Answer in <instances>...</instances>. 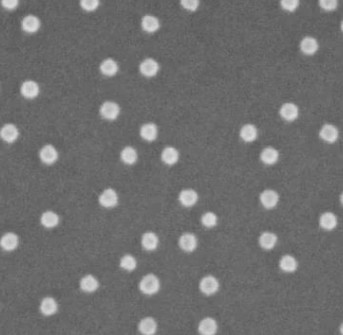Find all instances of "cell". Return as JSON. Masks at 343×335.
I'll use <instances>...</instances> for the list:
<instances>
[{"label":"cell","mask_w":343,"mask_h":335,"mask_svg":"<svg viewBox=\"0 0 343 335\" xmlns=\"http://www.w3.org/2000/svg\"><path fill=\"white\" fill-rule=\"evenodd\" d=\"M139 288L143 294L152 296L154 294H157L160 291L161 281L157 275L153 273H149L141 279L139 283Z\"/></svg>","instance_id":"obj_1"},{"label":"cell","mask_w":343,"mask_h":335,"mask_svg":"<svg viewBox=\"0 0 343 335\" xmlns=\"http://www.w3.org/2000/svg\"><path fill=\"white\" fill-rule=\"evenodd\" d=\"M99 115L106 121H116L121 115V107L118 103L113 100H107L104 102L99 107Z\"/></svg>","instance_id":"obj_2"},{"label":"cell","mask_w":343,"mask_h":335,"mask_svg":"<svg viewBox=\"0 0 343 335\" xmlns=\"http://www.w3.org/2000/svg\"><path fill=\"white\" fill-rule=\"evenodd\" d=\"M119 194L113 188H107L98 196V203L106 209H113L119 204Z\"/></svg>","instance_id":"obj_3"},{"label":"cell","mask_w":343,"mask_h":335,"mask_svg":"<svg viewBox=\"0 0 343 335\" xmlns=\"http://www.w3.org/2000/svg\"><path fill=\"white\" fill-rule=\"evenodd\" d=\"M160 63L153 57L145 58L139 66V71L141 75L147 79L155 78L160 72Z\"/></svg>","instance_id":"obj_4"},{"label":"cell","mask_w":343,"mask_h":335,"mask_svg":"<svg viewBox=\"0 0 343 335\" xmlns=\"http://www.w3.org/2000/svg\"><path fill=\"white\" fill-rule=\"evenodd\" d=\"M259 200H260L261 205L265 209L271 210V209H274V208L277 207L279 201H280V196L275 190L266 189L260 194Z\"/></svg>","instance_id":"obj_5"},{"label":"cell","mask_w":343,"mask_h":335,"mask_svg":"<svg viewBox=\"0 0 343 335\" xmlns=\"http://www.w3.org/2000/svg\"><path fill=\"white\" fill-rule=\"evenodd\" d=\"M200 291L207 296H211L216 294L220 289L219 280L213 275H207L201 279L199 284Z\"/></svg>","instance_id":"obj_6"},{"label":"cell","mask_w":343,"mask_h":335,"mask_svg":"<svg viewBox=\"0 0 343 335\" xmlns=\"http://www.w3.org/2000/svg\"><path fill=\"white\" fill-rule=\"evenodd\" d=\"M179 246L184 252L192 253L198 247V238L191 232L183 233L179 238Z\"/></svg>","instance_id":"obj_7"},{"label":"cell","mask_w":343,"mask_h":335,"mask_svg":"<svg viewBox=\"0 0 343 335\" xmlns=\"http://www.w3.org/2000/svg\"><path fill=\"white\" fill-rule=\"evenodd\" d=\"M319 137L327 144H334L339 138V130L332 124H325L319 130Z\"/></svg>","instance_id":"obj_8"},{"label":"cell","mask_w":343,"mask_h":335,"mask_svg":"<svg viewBox=\"0 0 343 335\" xmlns=\"http://www.w3.org/2000/svg\"><path fill=\"white\" fill-rule=\"evenodd\" d=\"M178 200L183 207L192 208L198 203L199 195L193 189H184L180 192Z\"/></svg>","instance_id":"obj_9"},{"label":"cell","mask_w":343,"mask_h":335,"mask_svg":"<svg viewBox=\"0 0 343 335\" xmlns=\"http://www.w3.org/2000/svg\"><path fill=\"white\" fill-rule=\"evenodd\" d=\"M19 137V130L13 124H5L0 128V139L7 144H13Z\"/></svg>","instance_id":"obj_10"},{"label":"cell","mask_w":343,"mask_h":335,"mask_svg":"<svg viewBox=\"0 0 343 335\" xmlns=\"http://www.w3.org/2000/svg\"><path fill=\"white\" fill-rule=\"evenodd\" d=\"M198 331L201 335H216L218 332V323L212 317H205L199 322Z\"/></svg>","instance_id":"obj_11"},{"label":"cell","mask_w":343,"mask_h":335,"mask_svg":"<svg viewBox=\"0 0 343 335\" xmlns=\"http://www.w3.org/2000/svg\"><path fill=\"white\" fill-rule=\"evenodd\" d=\"M40 159L45 165H53L58 160V152L54 146L47 144L41 149Z\"/></svg>","instance_id":"obj_12"},{"label":"cell","mask_w":343,"mask_h":335,"mask_svg":"<svg viewBox=\"0 0 343 335\" xmlns=\"http://www.w3.org/2000/svg\"><path fill=\"white\" fill-rule=\"evenodd\" d=\"M120 70L119 63L114 58H106L99 64V72L102 76L107 78L115 77Z\"/></svg>","instance_id":"obj_13"},{"label":"cell","mask_w":343,"mask_h":335,"mask_svg":"<svg viewBox=\"0 0 343 335\" xmlns=\"http://www.w3.org/2000/svg\"><path fill=\"white\" fill-rule=\"evenodd\" d=\"M161 160L167 166H175L180 161V152L175 147L168 146L162 151Z\"/></svg>","instance_id":"obj_14"},{"label":"cell","mask_w":343,"mask_h":335,"mask_svg":"<svg viewBox=\"0 0 343 335\" xmlns=\"http://www.w3.org/2000/svg\"><path fill=\"white\" fill-rule=\"evenodd\" d=\"M158 126L155 123H146L144 125H142V126L140 127V136L141 138L148 142V143H152L154 141L157 140L158 138Z\"/></svg>","instance_id":"obj_15"},{"label":"cell","mask_w":343,"mask_h":335,"mask_svg":"<svg viewBox=\"0 0 343 335\" xmlns=\"http://www.w3.org/2000/svg\"><path fill=\"white\" fill-rule=\"evenodd\" d=\"M40 85L37 82L28 80L23 82L20 86V93L23 97L27 99H33L39 96L40 94Z\"/></svg>","instance_id":"obj_16"},{"label":"cell","mask_w":343,"mask_h":335,"mask_svg":"<svg viewBox=\"0 0 343 335\" xmlns=\"http://www.w3.org/2000/svg\"><path fill=\"white\" fill-rule=\"evenodd\" d=\"M279 115L286 122H294L299 117V108L293 103H285L280 107Z\"/></svg>","instance_id":"obj_17"},{"label":"cell","mask_w":343,"mask_h":335,"mask_svg":"<svg viewBox=\"0 0 343 335\" xmlns=\"http://www.w3.org/2000/svg\"><path fill=\"white\" fill-rule=\"evenodd\" d=\"M19 244V238L15 233L7 232L0 238V247L4 251L11 252L14 251Z\"/></svg>","instance_id":"obj_18"},{"label":"cell","mask_w":343,"mask_h":335,"mask_svg":"<svg viewBox=\"0 0 343 335\" xmlns=\"http://www.w3.org/2000/svg\"><path fill=\"white\" fill-rule=\"evenodd\" d=\"M239 136L245 143H253L258 138V128L253 124H246L240 128Z\"/></svg>","instance_id":"obj_19"},{"label":"cell","mask_w":343,"mask_h":335,"mask_svg":"<svg viewBox=\"0 0 343 335\" xmlns=\"http://www.w3.org/2000/svg\"><path fill=\"white\" fill-rule=\"evenodd\" d=\"M280 154L277 149L273 147H266L260 153V160L266 166H273L279 161Z\"/></svg>","instance_id":"obj_20"},{"label":"cell","mask_w":343,"mask_h":335,"mask_svg":"<svg viewBox=\"0 0 343 335\" xmlns=\"http://www.w3.org/2000/svg\"><path fill=\"white\" fill-rule=\"evenodd\" d=\"M258 241H259V245L262 249L269 251V250L274 249V247L277 245L278 237L275 233L266 231V232H263L259 236Z\"/></svg>","instance_id":"obj_21"},{"label":"cell","mask_w":343,"mask_h":335,"mask_svg":"<svg viewBox=\"0 0 343 335\" xmlns=\"http://www.w3.org/2000/svg\"><path fill=\"white\" fill-rule=\"evenodd\" d=\"M159 243H160V240H159L158 235L152 231L145 232L142 235L141 244H142V247L146 251H149V252L155 251L158 248Z\"/></svg>","instance_id":"obj_22"},{"label":"cell","mask_w":343,"mask_h":335,"mask_svg":"<svg viewBox=\"0 0 343 335\" xmlns=\"http://www.w3.org/2000/svg\"><path fill=\"white\" fill-rule=\"evenodd\" d=\"M40 310L44 316H52L54 315L57 310H58V304L57 301L51 297V296H46L44 297L40 305Z\"/></svg>","instance_id":"obj_23"},{"label":"cell","mask_w":343,"mask_h":335,"mask_svg":"<svg viewBox=\"0 0 343 335\" xmlns=\"http://www.w3.org/2000/svg\"><path fill=\"white\" fill-rule=\"evenodd\" d=\"M21 28L26 33H36L41 28V20L36 15L28 14L22 18Z\"/></svg>","instance_id":"obj_24"},{"label":"cell","mask_w":343,"mask_h":335,"mask_svg":"<svg viewBox=\"0 0 343 335\" xmlns=\"http://www.w3.org/2000/svg\"><path fill=\"white\" fill-rule=\"evenodd\" d=\"M319 49V43L316 39L312 37H305L300 42V50L306 55H313Z\"/></svg>","instance_id":"obj_25"},{"label":"cell","mask_w":343,"mask_h":335,"mask_svg":"<svg viewBox=\"0 0 343 335\" xmlns=\"http://www.w3.org/2000/svg\"><path fill=\"white\" fill-rule=\"evenodd\" d=\"M141 26L144 31L148 33H155L161 27V22L158 17L152 14H146L142 17Z\"/></svg>","instance_id":"obj_26"},{"label":"cell","mask_w":343,"mask_h":335,"mask_svg":"<svg viewBox=\"0 0 343 335\" xmlns=\"http://www.w3.org/2000/svg\"><path fill=\"white\" fill-rule=\"evenodd\" d=\"M138 328L142 335H155L158 330V323L153 317H145L139 322Z\"/></svg>","instance_id":"obj_27"},{"label":"cell","mask_w":343,"mask_h":335,"mask_svg":"<svg viewBox=\"0 0 343 335\" xmlns=\"http://www.w3.org/2000/svg\"><path fill=\"white\" fill-rule=\"evenodd\" d=\"M121 160L127 166H132L139 160V153L133 147L127 146L121 151Z\"/></svg>","instance_id":"obj_28"},{"label":"cell","mask_w":343,"mask_h":335,"mask_svg":"<svg viewBox=\"0 0 343 335\" xmlns=\"http://www.w3.org/2000/svg\"><path fill=\"white\" fill-rule=\"evenodd\" d=\"M80 287L86 293H93L98 289L99 282L95 276L87 274L81 279Z\"/></svg>","instance_id":"obj_29"},{"label":"cell","mask_w":343,"mask_h":335,"mask_svg":"<svg viewBox=\"0 0 343 335\" xmlns=\"http://www.w3.org/2000/svg\"><path fill=\"white\" fill-rule=\"evenodd\" d=\"M338 220L334 213L324 212L319 218V226L325 231H332L337 227Z\"/></svg>","instance_id":"obj_30"},{"label":"cell","mask_w":343,"mask_h":335,"mask_svg":"<svg viewBox=\"0 0 343 335\" xmlns=\"http://www.w3.org/2000/svg\"><path fill=\"white\" fill-rule=\"evenodd\" d=\"M279 268L285 273H293L297 270L298 262L295 257L291 255H284L279 260Z\"/></svg>","instance_id":"obj_31"},{"label":"cell","mask_w":343,"mask_h":335,"mask_svg":"<svg viewBox=\"0 0 343 335\" xmlns=\"http://www.w3.org/2000/svg\"><path fill=\"white\" fill-rule=\"evenodd\" d=\"M59 216L53 211H46L41 216V224L46 229L55 228L59 224Z\"/></svg>","instance_id":"obj_32"},{"label":"cell","mask_w":343,"mask_h":335,"mask_svg":"<svg viewBox=\"0 0 343 335\" xmlns=\"http://www.w3.org/2000/svg\"><path fill=\"white\" fill-rule=\"evenodd\" d=\"M120 267L125 271L132 272L133 270L136 269V267H138V261H136L134 256L130 254H127L121 258Z\"/></svg>","instance_id":"obj_33"},{"label":"cell","mask_w":343,"mask_h":335,"mask_svg":"<svg viewBox=\"0 0 343 335\" xmlns=\"http://www.w3.org/2000/svg\"><path fill=\"white\" fill-rule=\"evenodd\" d=\"M218 216L214 212H206L201 217V223L206 228H214L218 225Z\"/></svg>","instance_id":"obj_34"},{"label":"cell","mask_w":343,"mask_h":335,"mask_svg":"<svg viewBox=\"0 0 343 335\" xmlns=\"http://www.w3.org/2000/svg\"><path fill=\"white\" fill-rule=\"evenodd\" d=\"M99 0H80L81 7L86 12L95 11L99 7Z\"/></svg>","instance_id":"obj_35"},{"label":"cell","mask_w":343,"mask_h":335,"mask_svg":"<svg viewBox=\"0 0 343 335\" xmlns=\"http://www.w3.org/2000/svg\"><path fill=\"white\" fill-rule=\"evenodd\" d=\"M300 4V0H280V6L288 12L295 11Z\"/></svg>","instance_id":"obj_36"},{"label":"cell","mask_w":343,"mask_h":335,"mask_svg":"<svg viewBox=\"0 0 343 335\" xmlns=\"http://www.w3.org/2000/svg\"><path fill=\"white\" fill-rule=\"evenodd\" d=\"M180 4L185 10L194 12L200 6V0H180Z\"/></svg>","instance_id":"obj_37"},{"label":"cell","mask_w":343,"mask_h":335,"mask_svg":"<svg viewBox=\"0 0 343 335\" xmlns=\"http://www.w3.org/2000/svg\"><path fill=\"white\" fill-rule=\"evenodd\" d=\"M319 6L325 11H333L338 6V0H319Z\"/></svg>","instance_id":"obj_38"},{"label":"cell","mask_w":343,"mask_h":335,"mask_svg":"<svg viewBox=\"0 0 343 335\" xmlns=\"http://www.w3.org/2000/svg\"><path fill=\"white\" fill-rule=\"evenodd\" d=\"M0 3L6 10H14L19 5V0H0Z\"/></svg>","instance_id":"obj_39"},{"label":"cell","mask_w":343,"mask_h":335,"mask_svg":"<svg viewBox=\"0 0 343 335\" xmlns=\"http://www.w3.org/2000/svg\"><path fill=\"white\" fill-rule=\"evenodd\" d=\"M340 203H341V205L343 206V192H342L341 195H340Z\"/></svg>","instance_id":"obj_40"},{"label":"cell","mask_w":343,"mask_h":335,"mask_svg":"<svg viewBox=\"0 0 343 335\" xmlns=\"http://www.w3.org/2000/svg\"><path fill=\"white\" fill-rule=\"evenodd\" d=\"M339 330H340V333H341V335H343V322L341 323V325H340V328H339Z\"/></svg>","instance_id":"obj_41"},{"label":"cell","mask_w":343,"mask_h":335,"mask_svg":"<svg viewBox=\"0 0 343 335\" xmlns=\"http://www.w3.org/2000/svg\"><path fill=\"white\" fill-rule=\"evenodd\" d=\"M340 28H341V30H342V32H343V19H342V21H341V23H340Z\"/></svg>","instance_id":"obj_42"}]
</instances>
